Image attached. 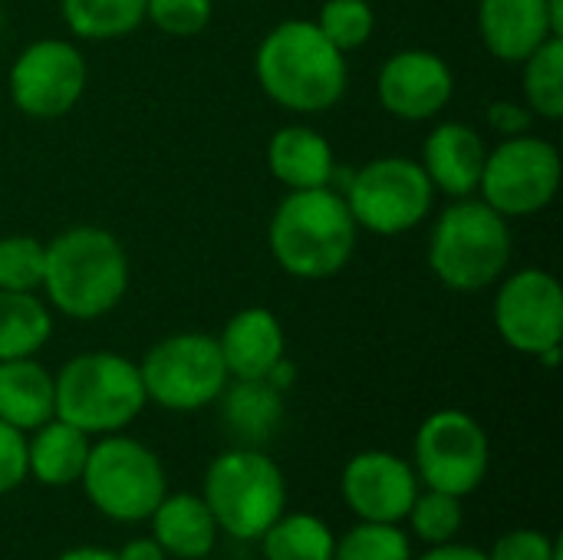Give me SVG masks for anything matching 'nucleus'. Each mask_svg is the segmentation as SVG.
Segmentation results:
<instances>
[{"label": "nucleus", "mask_w": 563, "mask_h": 560, "mask_svg": "<svg viewBox=\"0 0 563 560\" xmlns=\"http://www.w3.org/2000/svg\"><path fill=\"white\" fill-rule=\"evenodd\" d=\"M254 76L274 106L294 116H320L346 96L350 63L313 20L290 17L257 43Z\"/></svg>", "instance_id": "f257e3e1"}, {"label": "nucleus", "mask_w": 563, "mask_h": 560, "mask_svg": "<svg viewBox=\"0 0 563 560\" xmlns=\"http://www.w3.org/2000/svg\"><path fill=\"white\" fill-rule=\"evenodd\" d=\"M40 290L66 320H99L112 314L129 290V254L112 231L73 224L46 241Z\"/></svg>", "instance_id": "f03ea898"}, {"label": "nucleus", "mask_w": 563, "mask_h": 560, "mask_svg": "<svg viewBox=\"0 0 563 560\" xmlns=\"http://www.w3.org/2000/svg\"><path fill=\"white\" fill-rule=\"evenodd\" d=\"M360 228L333 185L297 188L280 198L267 224L277 267L297 281H330L356 254Z\"/></svg>", "instance_id": "7ed1b4c3"}, {"label": "nucleus", "mask_w": 563, "mask_h": 560, "mask_svg": "<svg viewBox=\"0 0 563 560\" xmlns=\"http://www.w3.org/2000/svg\"><path fill=\"white\" fill-rule=\"evenodd\" d=\"M511 221L475 195L452 198L432 221L426 248L435 281L455 294H482L498 284L511 267Z\"/></svg>", "instance_id": "20e7f679"}, {"label": "nucleus", "mask_w": 563, "mask_h": 560, "mask_svg": "<svg viewBox=\"0 0 563 560\" xmlns=\"http://www.w3.org/2000/svg\"><path fill=\"white\" fill-rule=\"evenodd\" d=\"M53 386L56 419L92 439L125 432L148 406L139 363L109 350L76 353L59 373H53Z\"/></svg>", "instance_id": "39448f33"}, {"label": "nucleus", "mask_w": 563, "mask_h": 560, "mask_svg": "<svg viewBox=\"0 0 563 560\" xmlns=\"http://www.w3.org/2000/svg\"><path fill=\"white\" fill-rule=\"evenodd\" d=\"M201 498L221 535L257 541L287 512V479L264 449L234 446L211 459Z\"/></svg>", "instance_id": "423d86ee"}, {"label": "nucleus", "mask_w": 563, "mask_h": 560, "mask_svg": "<svg viewBox=\"0 0 563 560\" xmlns=\"http://www.w3.org/2000/svg\"><path fill=\"white\" fill-rule=\"evenodd\" d=\"M86 502L109 521L139 525L148 521L155 505L168 492V475L162 459L139 439L125 432L99 436L89 446L82 475Z\"/></svg>", "instance_id": "0eeeda50"}, {"label": "nucleus", "mask_w": 563, "mask_h": 560, "mask_svg": "<svg viewBox=\"0 0 563 560\" xmlns=\"http://www.w3.org/2000/svg\"><path fill=\"white\" fill-rule=\"evenodd\" d=\"M346 208L360 231L396 238L419 228L435 208V188L419 165L406 155H379L360 165L346 188Z\"/></svg>", "instance_id": "6e6552de"}, {"label": "nucleus", "mask_w": 563, "mask_h": 560, "mask_svg": "<svg viewBox=\"0 0 563 560\" xmlns=\"http://www.w3.org/2000/svg\"><path fill=\"white\" fill-rule=\"evenodd\" d=\"M145 399L168 413H198L218 403L231 383L218 337L185 330L158 340L139 363Z\"/></svg>", "instance_id": "1a4fd4ad"}, {"label": "nucleus", "mask_w": 563, "mask_h": 560, "mask_svg": "<svg viewBox=\"0 0 563 560\" xmlns=\"http://www.w3.org/2000/svg\"><path fill=\"white\" fill-rule=\"evenodd\" d=\"M412 469L422 488L468 498L492 469V439L465 409H439L422 419L412 442Z\"/></svg>", "instance_id": "9d476101"}, {"label": "nucleus", "mask_w": 563, "mask_h": 560, "mask_svg": "<svg viewBox=\"0 0 563 560\" xmlns=\"http://www.w3.org/2000/svg\"><path fill=\"white\" fill-rule=\"evenodd\" d=\"M561 175L563 162L558 145L551 139L525 132L488 149L475 195L508 221L531 218L558 198Z\"/></svg>", "instance_id": "9b49d317"}, {"label": "nucleus", "mask_w": 563, "mask_h": 560, "mask_svg": "<svg viewBox=\"0 0 563 560\" xmlns=\"http://www.w3.org/2000/svg\"><path fill=\"white\" fill-rule=\"evenodd\" d=\"M89 86V63L73 40L40 36L26 43L10 66V99L36 122L69 116Z\"/></svg>", "instance_id": "f8f14e48"}, {"label": "nucleus", "mask_w": 563, "mask_h": 560, "mask_svg": "<svg viewBox=\"0 0 563 560\" xmlns=\"http://www.w3.org/2000/svg\"><path fill=\"white\" fill-rule=\"evenodd\" d=\"M495 330L505 347L538 360L561 347L563 340V287L544 267H521L501 277L495 294Z\"/></svg>", "instance_id": "ddd939ff"}, {"label": "nucleus", "mask_w": 563, "mask_h": 560, "mask_svg": "<svg viewBox=\"0 0 563 560\" xmlns=\"http://www.w3.org/2000/svg\"><path fill=\"white\" fill-rule=\"evenodd\" d=\"M379 106L402 122L439 119L455 96V73L449 59L426 46L396 50L376 76Z\"/></svg>", "instance_id": "4468645a"}, {"label": "nucleus", "mask_w": 563, "mask_h": 560, "mask_svg": "<svg viewBox=\"0 0 563 560\" xmlns=\"http://www.w3.org/2000/svg\"><path fill=\"white\" fill-rule=\"evenodd\" d=\"M419 488L422 485H419L412 462H406L402 455L386 452V449L356 452L340 472L343 505L360 521L402 525Z\"/></svg>", "instance_id": "2eb2a0df"}, {"label": "nucleus", "mask_w": 563, "mask_h": 560, "mask_svg": "<svg viewBox=\"0 0 563 560\" xmlns=\"http://www.w3.org/2000/svg\"><path fill=\"white\" fill-rule=\"evenodd\" d=\"M485 155H488L485 135L468 122L449 119L432 125V132L426 135L419 165L426 168L435 191L449 198H468L478 191Z\"/></svg>", "instance_id": "dca6fc26"}, {"label": "nucleus", "mask_w": 563, "mask_h": 560, "mask_svg": "<svg viewBox=\"0 0 563 560\" xmlns=\"http://www.w3.org/2000/svg\"><path fill=\"white\" fill-rule=\"evenodd\" d=\"M478 36L495 59L521 63L561 33L551 20V0H478Z\"/></svg>", "instance_id": "f3484780"}, {"label": "nucleus", "mask_w": 563, "mask_h": 560, "mask_svg": "<svg viewBox=\"0 0 563 560\" xmlns=\"http://www.w3.org/2000/svg\"><path fill=\"white\" fill-rule=\"evenodd\" d=\"M218 347L231 380H267V373L287 356V333L274 310L244 307L224 323Z\"/></svg>", "instance_id": "a211bd4d"}, {"label": "nucleus", "mask_w": 563, "mask_h": 560, "mask_svg": "<svg viewBox=\"0 0 563 560\" xmlns=\"http://www.w3.org/2000/svg\"><path fill=\"white\" fill-rule=\"evenodd\" d=\"M267 168L287 191L323 188V185H333L336 178V155L327 135H320L317 129L303 122H294V125H280L271 135Z\"/></svg>", "instance_id": "6ab92c4d"}, {"label": "nucleus", "mask_w": 563, "mask_h": 560, "mask_svg": "<svg viewBox=\"0 0 563 560\" xmlns=\"http://www.w3.org/2000/svg\"><path fill=\"white\" fill-rule=\"evenodd\" d=\"M148 525L158 548L175 560H208L221 535L205 498L195 492H165Z\"/></svg>", "instance_id": "aec40b11"}, {"label": "nucleus", "mask_w": 563, "mask_h": 560, "mask_svg": "<svg viewBox=\"0 0 563 560\" xmlns=\"http://www.w3.org/2000/svg\"><path fill=\"white\" fill-rule=\"evenodd\" d=\"M89 446L92 436L53 416L40 429L26 432V475L46 488L79 485Z\"/></svg>", "instance_id": "412c9836"}, {"label": "nucleus", "mask_w": 563, "mask_h": 560, "mask_svg": "<svg viewBox=\"0 0 563 560\" xmlns=\"http://www.w3.org/2000/svg\"><path fill=\"white\" fill-rule=\"evenodd\" d=\"M56 416L53 373L36 356L0 363V419L20 432H33Z\"/></svg>", "instance_id": "4be33fe9"}, {"label": "nucleus", "mask_w": 563, "mask_h": 560, "mask_svg": "<svg viewBox=\"0 0 563 560\" xmlns=\"http://www.w3.org/2000/svg\"><path fill=\"white\" fill-rule=\"evenodd\" d=\"M218 403L224 426L241 446L261 449L284 422V393L267 380H231Z\"/></svg>", "instance_id": "5701e85b"}, {"label": "nucleus", "mask_w": 563, "mask_h": 560, "mask_svg": "<svg viewBox=\"0 0 563 560\" xmlns=\"http://www.w3.org/2000/svg\"><path fill=\"white\" fill-rule=\"evenodd\" d=\"M53 337V314L36 294L0 290V363L36 356Z\"/></svg>", "instance_id": "b1692460"}, {"label": "nucleus", "mask_w": 563, "mask_h": 560, "mask_svg": "<svg viewBox=\"0 0 563 560\" xmlns=\"http://www.w3.org/2000/svg\"><path fill=\"white\" fill-rule=\"evenodd\" d=\"M148 0H59V17L76 40H125L145 23Z\"/></svg>", "instance_id": "393cba45"}, {"label": "nucleus", "mask_w": 563, "mask_h": 560, "mask_svg": "<svg viewBox=\"0 0 563 560\" xmlns=\"http://www.w3.org/2000/svg\"><path fill=\"white\" fill-rule=\"evenodd\" d=\"M257 545L264 560H333L336 535L310 512H284Z\"/></svg>", "instance_id": "a878e982"}, {"label": "nucleus", "mask_w": 563, "mask_h": 560, "mask_svg": "<svg viewBox=\"0 0 563 560\" xmlns=\"http://www.w3.org/2000/svg\"><path fill=\"white\" fill-rule=\"evenodd\" d=\"M521 92L534 119H563V36L544 40L528 59H521Z\"/></svg>", "instance_id": "bb28decb"}, {"label": "nucleus", "mask_w": 563, "mask_h": 560, "mask_svg": "<svg viewBox=\"0 0 563 560\" xmlns=\"http://www.w3.org/2000/svg\"><path fill=\"white\" fill-rule=\"evenodd\" d=\"M313 23L340 53L350 56L353 50H360L373 40L376 7L369 0H323Z\"/></svg>", "instance_id": "cd10ccee"}, {"label": "nucleus", "mask_w": 563, "mask_h": 560, "mask_svg": "<svg viewBox=\"0 0 563 560\" xmlns=\"http://www.w3.org/2000/svg\"><path fill=\"white\" fill-rule=\"evenodd\" d=\"M406 521L422 545H429V548L449 545L459 538V531L465 525V508H462V498H455V495H445L435 488H419Z\"/></svg>", "instance_id": "c85d7f7f"}, {"label": "nucleus", "mask_w": 563, "mask_h": 560, "mask_svg": "<svg viewBox=\"0 0 563 560\" xmlns=\"http://www.w3.org/2000/svg\"><path fill=\"white\" fill-rule=\"evenodd\" d=\"M333 560H416L412 541L402 525L356 521L343 538H336Z\"/></svg>", "instance_id": "c756f323"}, {"label": "nucleus", "mask_w": 563, "mask_h": 560, "mask_svg": "<svg viewBox=\"0 0 563 560\" xmlns=\"http://www.w3.org/2000/svg\"><path fill=\"white\" fill-rule=\"evenodd\" d=\"M46 241L33 234H7L0 238V290L36 294L43 284Z\"/></svg>", "instance_id": "7c9ffc66"}, {"label": "nucleus", "mask_w": 563, "mask_h": 560, "mask_svg": "<svg viewBox=\"0 0 563 560\" xmlns=\"http://www.w3.org/2000/svg\"><path fill=\"white\" fill-rule=\"evenodd\" d=\"M214 17V0H148L145 20L165 36H198Z\"/></svg>", "instance_id": "2f4dec72"}, {"label": "nucleus", "mask_w": 563, "mask_h": 560, "mask_svg": "<svg viewBox=\"0 0 563 560\" xmlns=\"http://www.w3.org/2000/svg\"><path fill=\"white\" fill-rule=\"evenodd\" d=\"M488 560H561V541L538 528H515L488 548Z\"/></svg>", "instance_id": "473e14b6"}, {"label": "nucleus", "mask_w": 563, "mask_h": 560, "mask_svg": "<svg viewBox=\"0 0 563 560\" xmlns=\"http://www.w3.org/2000/svg\"><path fill=\"white\" fill-rule=\"evenodd\" d=\"M26 432L0 419V498L26 482Z\"/></svg>", "instance_id": "72a5a7b5"}, {"label": "nucleus", "mask_w": 563, "mask_h": 560, "mask_svg": "<svg viewBox=\"0 0 563 560\" xmlns=\"http://www.w3.org/2000/svg\"><path fill=\"white\" fill-rule=\"evenodd\" d=\"M534 112L518 102V99H495L488 106V129L498 132L501 139H511V135H525L534 129Z\"/></svg>", "instance_id": "f704fd0d"}, {"label": "nucleus", "mask_w": 563, "mask_h": 560, "mask_svg": "<svg viewBox=\"0 0 563 560\" xmlns=\"http://www.w3.org/2000/svg\"><path fill=\"white\" fill-rule=\"evenodd\" d=\"M416 560H488V551H482V548H475V545L449 541V545H432L422 558Z\"/></svg>", "instance_id": "c9c22d12"}, {"label": "nucleus", "mask_w": 563, "mask_h": 560, "mask_svg": "<svg viewBox=\"0 0 563 560\" xmlns=\"http://www.w3.org/2000/svg\"><path fill=\"white\" fill-rule=\"evenodd\" d=\"M115 560H172L162 548H158V541L148 535V538H132V541H125L119 551H115Z\"/></svg>", "instance_id": "e433bc0d"}, {"label": "nucleus", "mask_w": 563, "mask_h": 560, "mask_svg": "<svg viewBox=\"0 0 563 560\" xmlns=\"http://www.w3.org/2000/svg\"><path fill=\"white\" fill-rule=\"evenodd\" d=\"M294 380H297V366L284 356L271 373H267V383L274 386V389H280V393H287L290 386H294Z\"/></svg>", "instance_id": "4c0bfd02"}, {"label": "nucleus", "mask_w": 563, "mask_h": 560, "mask_svg": "<svg viewBox=\"0 0 563 560\" xmlns=\"http://www.w3.org/2000/svg\"><path fill=\"white\" fill-rule=\"evenodd\" d=\"M56 560H115V551H106V548H92V545H79V548H69L63 551Z\"/></svg>", "instance_id": "58836bf2"}, {"label": "nucleus", "mask_w": 563, "mask_h": 560, "mask_svg": "<svg viewBox=\"0 0 563 560\" xmlns=\"http://www.w3.org/2000/svg\"><path fill=\"white\" fill-rule=\"evenodd\" d=\"M0 33H3V7H0Z\"/></svg>", "instance_id": "ea45409f"}]
</instances>
